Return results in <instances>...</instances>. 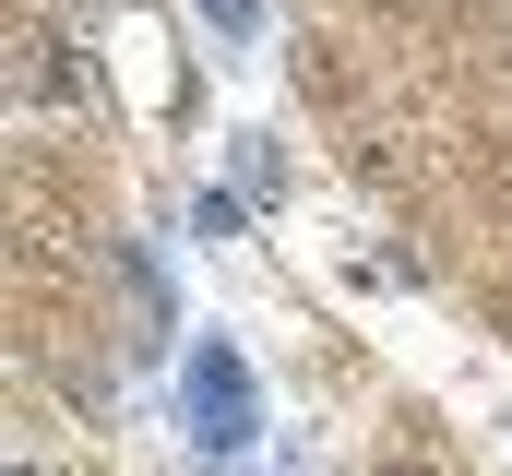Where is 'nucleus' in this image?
Returning a JSON list of instances; mask_svg holds the SVG:
<instances>
[{
  "mask_svg": "<svg viewBox=\"0 0 512 476\" xmlns=\"http://www.w3.org/2000/svg\"><path fill=\"white\" fill-rule=\"evenodd\" d=\"M203 24L215 36H262V0H203Z\"/></svg>",
  "mask_w": 512,
  "mask_h": 476,
  "instance_id": "f03ea898",
  "label": "nucleus"
},
{
  "mask_svg": "<svg viewBox=\"0 0 512 476\" xmlns=\"http://www.w3.org/2000/svg\"><path fill=\"white\" fill-rule=\"evenodd\" d=\"M370 476H441V465H370Z\"/></svg>",
  "mask_w": 512,
  "mask_h": 476,
  "instance_id": "7ed1b4c3",
  "label": "nucleus"
},
{
  "mask_svg": "<svg viewBox=\"0 0 512 476\" xmlns=\"http://www.w3.org/2000/svg\"><path fill=\"white\" fill-rule=\"evenodd\" d=\"M179 405H191V441L203 453H251L262 441V405H251V369L227 334H203V346L179 357Z\"/></svg>",
  "mask_w": 512,
  "mask_h": 476,
  "instance_id": "f257e3e1",
  "label": "nucleus"
}]
</instances>
